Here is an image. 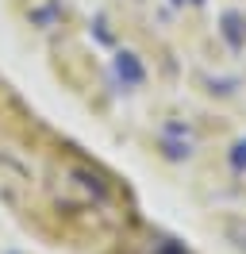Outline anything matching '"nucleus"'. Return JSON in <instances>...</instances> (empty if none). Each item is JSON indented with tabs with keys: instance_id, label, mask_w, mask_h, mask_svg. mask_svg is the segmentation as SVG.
<instances>
[{
	"instance_id": "nucleus-6",
	"label": "nucleus",
	"mask_w": 246,
	"mask_h": 254,
	"mask_svg": "<svg viewBox=\"0 0 246 254\" xmlns=\"http://www.w3.org/2000/svg\"><path fill=\"white\" fill-rule=\"evenodd\" d=\"M58 12H62L58 4H46V8H35V12H31V23H35V27H43V31H46V27H54V19H58Z\"/></svg>"
},
{
	"instance_id": "nucleus-4",
	"label": "nucleus",
	"mask_w": 246,
	"mask_h": 254,
	"mask_svg": "<svg viewBox=\"0 0 246 254\" xmlns=\"http://www.w3.org/2000/svg\"><path fill=\"white\" fill-rule=\"evenodd\" d=\"M73 177L92 192V196H96V200H108V185H104V181H100L96 174H89V170H73Z\"/></svg>"
},
{
	"instance_id": "nucleus-12",
	"label": "nucleus",
	"mask_w": 246,
	"mask_h": 254,
	"mask_svg": "<svg viewBox=\"0 0 246 254\" xmlns=\"http://www.w3.org/2000/svg\"><path fill=\"white\" fill-rule=\"evenodd\" d=\"M169 4H173V8H184V0H169Z\"/></svg>"
},
{
	"instance_id": "nucleus-13",
	"label": "nucleus",
	"mask_w": 246,
	"mask_h": 254,
	"mask_svg": "<svg viewBox=\"0 0 246 254\" xmlns=\"http://www.w3.org/2000/svg\"><path fill=\"white\" fill-rule=\"evenodd\" d=\"M4 254H19V251H4Z\"/></svg>"
},
{
	"instance_id": "nucleus-7",
	"label": "nucleus",
	"mask_w": 246,
	"mask_h": 254,
	"mask_svg": "<svg viewBox=\"0 0 246 254\" xmlns=\"http://www.w3.org/2000/svg\"><path fill=\"white\" fill-rule=\"evenodd\" d=\"M235 89H239L235 77H208V93H215V96H235Z\"/></svg>"
},
{
	"instance_id": "nucleus-3",
	"label": "nucleus",
	"mask_w": 246,
	"mask_h": 254,
	"mask_svg": "<svg viewBox=\"0 0 246 254\" xmlns=\"http://www.w3.org/2000/svg\"><path fill=\"white\" fill-rule=\"evenodd\" d=\"M162 154L169 162H188L192 158V139H177V135H162Z\"/></svg>"
},
{
	"instance_id": "nucleus-11",
	"label": "nucleus",
	"mask_w": 246,
	"mask_h": 254,
	"mask_svg": "<svg viewBox=\"0 0 246 254\" xmlns=\"http://www.w3.org/2000/svg\"><path fill=\"white\" fill-rule=\"evenodd\" d=\"M188 4H192V8H204V4H208V0H188Z\"/></svg>"
},
{
	"instance_id": "nucleus-8",
	"label": "nucleus",
	"mask_w": 246,
	"mask_h": 254,
	"mask_svg": "<svg viewBox=\"0 0 246 254\" xmlns=\"http://www.w3.org/2000/svg\"><path fill=\"white\" fill-rule=\"evenodd\" d=\"M162 135H177V139H192V127H188V124H177V120H173V124H162Z\"/></svg>"
},
{
	"instance_id": "nucleus-9",
	"label": "nucleus",
	"mask_w": 246,
	"mask_h": 254,
	"mask_svg": "<svg viewBox=\"0 0 246 254\" xmlns=\"http://www.w3.org/2000/svg\"><path fill=\"white\" fill-rule=\"evenodd\" d=\"M92 27H96V39H100L104 47H112V35H108V19H104V16H96V19H92Z\"/></svg>"
},
{
	"instance_id": "nucleus-1",
	"label": "nucleus",
	"mask_w": 246,
	"mask_h": 254,
	"mask_svg": "<svg viewBox=\"0 0 246 254\" xmlns=\"http://www.w3.org/2000/svg\"><path fill=\"white\" fill-rule=\"evenodd\" d=\"M112 77H116V85H123V89H138V85L146 81V65H142V58H138L135 50H116Z\"/></svg>"
},
{
	"instance_id": "nucleus-5",
	"label": "nucleus",
	"mask_w": 246,
	"mask_h": 254,
	"mask_svg": "<svg viewBox=\"0 0 246 254\" xmlns=\"http://www.w3.org/2000/svg\"><path fill=\"white\" fill-rule=\"evenodd\" d=\"M227 162H231V174H246V139H235L227 150Z\"/></svg>"
},
{
	"instance_id": "nucleus-2",
	"label": "nucleus",
	"mask_w": 246,
	"mask_h": 254,
	"mask_svg": "<svg viewBox=\"0 0 246 254\" xmlns=\"http://www.w3.org/2000/svg\"><path fill=\"white\" fill-rule=\"evenodd\" d=\"M219 39L227 43V50H246V16L239 8H227L223 16H219Z\"/></svg>"
},
{
	"instance_id": "nucleus-10",
	"label": "nucleus",
	"mask_w": 246,
	"mask_h": 254,
	"mask_svg": "<svg viewBox=\"0 0 246 254\" xmlns=\"http://www.w3.org/2000/svg\"><path fill=\"white\" fill-rule=\"evenodd\" d=\"M154 254H188V251H184L181 243H173V239H166V243H158V251H154Z\"/></svg>"
}]
</instances>
